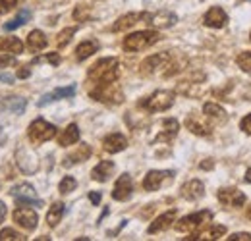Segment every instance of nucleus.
I'll return each mask as SVG.
<instances>
[{"instance_id":"obj_1","label":"nucleus","mask_w":251,"mask_h":241,"mask_svg":"<svg viewBox=\"0 0 251 241\" xmlns=\"http://www.w3.org/2000/svg\"><path fill=\"white\" fill-rule=\"evenodd\" d=\"M118 75H120V62H118V58H102L95 66H91L89 72H87V77L93 83V87L116 83Z\"/></svg>"},{"instance_id":"obj_2","label":"nucleus","mask_w":251,"mask_h":241,"mask_svg":"<svg viewBox=\"0 0 251 241\" xmlns=\"http://www.w3.org/2000/svg\"><path fill=\"white\" fill-rule=\"evenodd\" d=\"M160 41V35L158 31L153 29H145V31H137V33H131L124 39V50L126 52H139V50H145L149 47H153L155 43Z\"/></svg>"},{"instance_id":"obj_3","label":"nucleus","mask_w":251,"mask_h":241,"mask_svg":"<svg viewBox=\"0 0 251 241\" xmlns=\"http://www.w3.org/2000/svg\"><path fill=\"white\" fill-rule=\"evenodd\" d=\"M174 98H176L174 91H155L153 95L143 98L139 106L145 108L147 112H164L174 104Z\"/></svg>"},{"instance_id":"obj_4","label":"nucleus","mask_w":251,"mask_h":241,"mask_svg":"<svg viewBox=\"0 0 251 241\" xmlns=\"http://www.w3.org/2000/svg\"><path fill=\"white\" fill-rule=\"evenodd\" d=\"M213 220V212L211 211H201L195 212V214H189V216H184L182 220H178L174 224V228L180 232V234H197L207 222Z\"/></svg>"},{"instance_id":"obj_5","label":"nucleus","mask_w":251,"mask_h":241,"mask_svg":"<svg viewBox=\"0 0 251 241\" xmlns=\"http://www.w3.org/2000/svg\"><path fill=\"white\" fill-rule=\"evenodd\" d=\"M27 135H29V141L35 145H41V143H47L50 141L54 135H56V127L52 123H49L43 118H37L31 121V125L27 127Z\"/></svg>"},{"instance_id":"obj_6","label":"nucleus","mask_w":251,"mask_h":241,"mask_svg":"<svg viewBox=\"0 0 251 241\" xmlns=\"http://www.w3.org/2000/svg\"><path fill=\"white\" fill-rule=\"evenodd\" d=\"M168 66H170V54L168 52H158V54H153L147 60L141 62L139 72H141V75H155L158 72H164Z\"/></svg>"},{"instance_id":"obj_7","label":"nucleus","mask_w":251,"mask_h":241,"mask_svg":"<svg viewBox=\"0 0 251 241\" xmlns=\"http://www.w3.org/2000/svg\"><path fill=\"white\" fill-rule=\"evenodd\" d=\"M143 20L145 24H149L151 27H157V29H168L172 25H176L178 22V16L168 12V10H162V12H155V14H143Z\"/></svg>"},{"instance_id":"obj_8","label":"nucleus","mask_w":251,"mask_h":241,"mask_svg":"<svg viewBox=\"0 0 251 241\" xmlns=\"http://www.w3.org/2000/svg\"><path fill=\"white\" fill-rule=\"evenodd\" d=\"M10 193H12V197L18 199V205H33V207H41L43 205V201L37 199V193H35L33 185H29V183H20V185L12 187Z\"/></svg>"},{"instance_id":"obj_9","label":"nucleus","mask_w":251,"mask_h":241,"mask_svg":"<svg viewBox=\"0 0 251 241\" xmlns=\"http://www.w3.org/2000/svg\"><path fill=\"white\" fill-rule=\"evenodd\" d=\"M14 222H16L18 226H22L24 230L33 232V230L37 228V224H39V216H37V212L33 211V209L20 205V207L14 211Z\"/></svg>"},{"instance_id":"obj_10","label":"nucleus","mask_w":251,"mask_h":241,"mask_svg":"<svg viewBox=\"0 0 251 241\" xmlns=\"http://www.w3.org/2000/svg\"><path fill=\"white\" fill-rule=\"evenodd\" d=\"M219 201L224 207H244L246 205V195L238 189V187H222L217 193Z\"/></svg>"},{"instance_id":"obj_11","label":"nucleus","mask_w":251,"mask_h":241,"mask_svg":"<svg viewBox=\"0 0 251 241\" xmlns=\"http://www.w3.org/2000/svg\"><path fill=\"white\" fill-rule=\"evenodd\" d=\"M172 180H174V170H151L143 180V187L145 191H157L164 181Z\"/></svg>"},{"instance_id":"obj_12","label":"nucleus","mask_w":251,"mask_h":241,"mask_svg":"<svg viewBox=\"0 0 251 241\" xmlns=\"http://www.w3.org/2000/svg\"><path fill=\"white\" fill-rule=\"evenodd\" d=\"M131 195H133V180L129 174H122L116 180V185L112 189V199L114 201H127Z\"/></svg>"},{"instance_id":"obj_13","label":"nucleus","mask_w":251,"mask_h":241,"mask_svg":"<svg viewBox=\"0 0 251 241\" xmlns=\"http://www.w3.org/2000/svg\"><path fill=\"white\" fill-rule=\"evenodd\" d=\"M203 24L207 27H213V29H222L226 24H228V16L226 12L220 8V6H213L205 16H203Z\"/></svg>"},{"instance_id":"obj_14","label":"nucleus","mask_w":251,"mask_h":241,"mask_svg":"<svg viewBox=\"0 0 251 241\" xmlns=\"http://www.w3.org/2000/svg\"><path fill=\"white\" fill-rule=\"evenodd\" d=\"M182 197L184 199H188V201H199V199H203V195H205V185H203V181L199 180H189L188 183H184L182 185Z\"/></svg>"},{"instance_id":"obj_15","label":"nucleus","mask_w":251,"mask_h":241,"mask_svg":"<svg viewBox=\"0 0 251 241\" xmlns=\"http://www.w3.org/2000/svg\"><path fill=\"white\" fill-rule=\"evenodd\" d=\"M176 216H178V211L176 209H172V211L164 212V214H160L157 220L149 226V234H158V232H164V230H168L174 222H176Z\"/></svg>"},{"instance_id":"obj_16","label":"nucleus","mask_w":251,"mask_h":241,"mask_svg":"<svg viewBox=\"0 0 251 241\" xmlns=\"http://www.w3.org/2000/svg\"><path fill=\"white\" fill-rule=\"evenodd\" d=\"M127 147V139H126L122 133H110L104 137L102 141V149L110 154H116V152H122Z\"/></svg>"},{"instance_id":"obj_17","label":"nucleus","mask_w":251,"mask_h":241,"mask_svg":"<svg viewBox=\"0 0 251 241\" xmlns=\"http://www.w3.org/2000/svg\"><path fill=\"white\" fill-rule=\"evenodd\" d=\"M180 131V123L174 118H168V120L162 121V131L155 137V143H168L172 141Z\"/></svg>"},{"instance_id":"obj_18","label":"nucleus","mask_w":251,"mask_h":241,"mask_svg":"<svg viewBox=\"0 0 251 241\" xmlns=\"http://www.w3.org/2000/svg\"><path fill=\"white\" fill-rule=\"evenodd\" d=\"M114 162H110V160H100L97 166L93 168V172H91V178L95 181H100V183H104V181L110 180V176L114 174Z\"/></svg>"},{"instance_id":"obj_19","label":"nucleus","mask_w":251,"mask_h":241,"mask_svg":"<svg viewBox=\"0 0 251 241\" xmlns=\"http://www.w3.org/2000/svg\"><path fill=\"white\" fill-rule=\"evenodd\" d=\"M203 114H205L207 120L213 121V123H224V121L228 120L226 110H224L220 104H215V102H207V104L203 106Z\"/></svg>"},{"instance_id":"obj_20","label":"nucleus","mask_w":251,"mask_h":241,"mask_svg":"<svg viewBox=\"0 0 251 241\" xmlns=\"http://www.w3.org/2000/svg\"><path fill=\"white\" fill-rule=\"evenodd\" d=\"M75 95V85H70V87H60V89H54L52 93H47L41 100H39V106H47L54 100H60V98H70Z\"/></svg>"},{"instance_id":"obj_21","label":"nucleus","mask_w":251,"mask_h":241,"mask_svg":"<svg viewBox=\"0 0 251 241\" xmlns=\"http://www.w3.org/2000/svg\"><path fill=\"white\" fill-rule=\"evenodd\" d=\"M77 141H79V127H77V123H70L62 133L58 135V145H60V147L75 145Z\"/></svg>"},{"instance_id":"obj_22","label":"nucleus","mask_w":251,"mask_h":241,"mask_svg":"<svg viewBox=\"0 0 251 241\" xmlns=\"http://www.w3.org/2000/svg\"><path fill=\"white\" fill-rule=\"evenodd\" d=\"M141 20H143V14H137V12H133V14H126V16H122V18L116 20V24L112 25V31H114V33H120V31L129 29V27H133L135 24H139Z\"/></svg>"},{"instance_id":"obj_23","label":"nucleus","mask_w":251,"mask_h":241,"mask_svg":"<svg viewBox=\"0 0 251 241\" xmlns=\"http://www.w3.org/2000/svg\"><path fill=\"white\" fill-rule=\"evenodd\" d=\"M186 127H188L191 133H195V135H201V137H207V135H211V125H207L203 120H199L197 116H188V120H186Z\"/></svg>"},{"instance_id":"obj_24","label":"nucleus","mask_w":251,"mask_h":241,"mask_svg":"<svg viewBox=\"0 0 251 241\" xmlns=\"http://www.w3.org/2000/svg\"><path fill=\"white\" fill-rule=\"evenodd\" d=\"M99 50V43L97 41H83L81 45H77V48H75V58L77 62H83L87 60L89 56H93L95 52Z\"/></svg>"},{"instance_id":"obj_25","label":"nucleus","mask_w":251,"mask_h":241,"mask_svg":"<svg viewBox=\"0 0 251 241\" xmlns=\"http://www.w3.org/2000/svg\"><path fill=\"white\" fill-rule=\"evenodd\" d=\"M47 45H49V41H47V37H45L43 31L35 29L29 33V37H27V47H29V50H33V52L45 50Z\"/></svg>"},{"instance_id":"obj_26","label":"nucleus","mask_w":251,"mask_h":241,"mask_svg":"<svg viewBox=\"0 0 251 241\" xmlns=\"http://www.w3.org/2000/svg\"><path fill=\"white\" fill-rule=\"evenodd\" d=\"M0 50L20 54V52H24V43L18 37H2L0 39Z\"/></svg>"},{"instance_id":"obj_27","label":"nucleus","mask_w":251,"mask_h":241,"mask_svg":"<svg viewBox=\"0 0 251 241\" xmlns=\"http://www.w3.org/2000/svg\"><path fill=\"white\" fill-rule=\"evenodd\" d=\"M89 156H91V147H89V145H81L79 151H75L74 154H70V156L64 158V166H74V164H77V162L87 160Z\"/></svg>"},{"instance_id":"obj_28","label":"nucleus","mask_w":251,"mask_h":241,"mask_svg":"<svg viewBox=\"0 0 251 241\" xmlns=\"http://www.w3.org/2000/svg\"><path fill=\"white\" fill-rule=\"evenodd\" d=\"M64 212H66V207H64V203H54L49 212H47V224L50 226V228H54V226H58V222L62 220Z\"/></svg>"},{"instance_id":"obj_29","label":"nucleus","mask_w":251,"mask_h":241,"mask_svg":"<svg viewBox=\"0 0 251 241\" xmlns=\"http://www.w3.org/2000/svg\"><path fill=\"white\" fill-rule=\"evenodd\" d=\"M31 20V12L29 10H24V12H20L12 22H8V24H4V29L6 31H14L18 29V27H22V25H25L27 22Z\"/></svg>"},{"instance_id":"obj_30","label":"nucleus","mask_w":251,"mask_h":241,"mask_svg":"<svg viewBox=\"0 0 251 241\" xmlns=\"http://www.w3.org/2000/svg\"><path fill=\"white\" fill-rule=\"evenodd\" d=\"M236 64H238V68H240L242 72H246V73H251V50H246V52L238 54V58H236Z\"/></svg>"},{"instance_id":"obj_31","label":"nucleus","mask_w":251,"mask_h":241,"mask_svg":"<svg viewBox=\"0 0 251 241\" xmlns=\"http://www.w3.org/2000/svg\"><path fill=\"white\" fill-rule=\"evenodd\" d=\"M75 187H77V181L74 180L72 176H66V178L60 181V185H58V191H60L62 195H68V193H72Z\"/></svg>"},{"instance_id":"obj_32","label":"nucleus","mask_w":251,"mask_h":241,"mask_svg":"<svg viewBox=\"0 0 251 241\" xmlns=\"http://www.w3.org/2000/svg\"><path fill=\"white\" fill-rule=\"evenodd\" d=\"M75 31H77V27H68V29H64L60 35H58V39H56V45L60 47V48H64L70 41H72V37L75 35Z\"/></svg>"},{"instance_id":"obj_33","label":"nucleus","mask_w":251,"mask_h":241,"mask_svg":"<svg viewBox=\"0 0 251 241\" xmlns=\"http://www.w3.org/2000/svg\"><path fill=\"white\" fill-rule=\"evenodd\" d=\"M25 240L22 234H18L16 230H12V228H6V230H2L0 232V241H22Z\"/></svg>"},{"instance_id":"obj_34","label":"nucleus","mask_w":251,"mask_h":241,"mask_svg":"<svg viewBox=\"0 0 251 241\" xmlns=\"http://www.w3.org/2000/svg\"><path fill=\"white\" fill-rule=\"evenodd\" d=\"M41 62H49V64H52V66H58V64H60V56H58V54L39 56V58H35V60H33V64H41Z\"/></svg>"},{"instance_id":"obj_35","label":"nucleus","mask_w":251,"mask_h":241,"mask_svg":"<svg viewBox=\"0 0 251 241\" xmlns=\"http://www.w3.org/2000/svg\"><path fill=\"white\" fill-rule=\"evenodd\" d=\"M222 236H226V226H213L211 230H209V238L211 240H219Z\"/></svg>"},{"instance_id":"obj_36","label":"nucleus","mask_w":251,"mask_h":241,"mask_svg":"<svg viewBox=\"0 0 251 241\" xmlns=\"http://www.w3.org/2000/svg\"><path fill=\"white\" fill-rule=\"evenodd\" d=\"M16 4H18V0H0V16L8 14Z\"/></svg>"},{"instance_id":"obj_37","label":"nucleus","mask_w":251,"mask_h":241,"mask_svg":"<svg viewBox=\"0 0 251 241\" xmlns=\"http://www.w3.org/2000/svg\"><path fill=\"white\" fill-rule=\"evenodd\" d=\"M230 241H251V232H240V234H232Z\"/></svg>"},{"instance_id":"obj_38","label":"nucleus","mask_w":251,"mask_h":241,"mask_svg":"<svg viewBox=\"0 0 251 241\" xmlns=\"http://www.w3.org/2000/svg\"><path fill=\"white\" fill-rule=\"evenodd\" d=\"M240 129L244 131V133H248V135H251V114H248L244 120L240 121Z\"/></svg>"},{"instance_id":"obj_39","label":"nucleus","mask_w":251,"mask_h":241,"mask_svg":"<svg viewBox=\"0 0 251 241\" xmlns=\"http://www.w3.org/2000/svg\"><path fill=\"white\" fill-rule=\"evenodd\" d=\"M16 58L14 56H8V54H2L0 56V68H8V66H16Z\"/></svg>"},{"instance_id":"obj_40","label":"nucleus","mask_w":251,"mask_h":241,"mask_svg":"<svg viewBox=\"0 0 251 241\" xmlns=\"http://www.w3.org/2000/svg\"><path fill=\"white\" fill-rule=\"evenodd\" d=\"M100 199H102V195H100L99 191H91V193H89V201H91L93 205H99V203H100Z\"/></svg>"},{"instance_id":"obj_41","label":"nucleus","mask_w":251,"mask_h":241,"mask_svg":"<svg viewBox=\"0 0 251 241\" xmlns=\"http://www.w3.org/2000/svg\"><path fill=\"white\" fill-rule=\"evenodd\" d=\"M215 166V160H205V162H201V170H211Z\"/></svg>"},{"instance_id":"obj_42","label":"nucleus","mask_w":251,"mask_h":241,"mask_svg":"<svg viewBox=\"0 0 251 241\" xmlns=\"http://www.w3.org/2000/svg\"><path fill=\"white\" fill-rule=\"evenodd\" d=\"M0 81H4V83H14V77L8 75V73H0Z\"/></svg>"},{"instance_id":"obj_43","label":"nucleus","mask_w":251,"mask_h":241,"mask_svg":"<svg viewBox=\"0 0 251 241\" xmlns=\"http://www.w3.org/2000/svg\"><path fill=\"white\" fill-rule=\"evenodd\" d=\"M4 216H6V207H4V203L0 201V224L4 222Z\"/></svg>"},{"instance_id":"obj_44","label":"nucleus","mask_w":251,"mask_h":241,"mask_svg":"<svg viewBox=\"0 0 251 241\" xmlns=\"http://www.w3.org/2000/svg\"><path fill=\"white\" fill-rule=\"evenodd\" d=\"M29 73H31L29 70H20V72H18V77H22V79H24V77H29Z\"/></svg>"},{"instance_id":"obj_45","label":"nucleus","mask_w":251,"mask_h":241,"mask_svg":"<svg viewBox=\"0 0 251 241\" xmlns=\"http://www.w3.org/2000/svg\"><path fill=\"white\" fill-rule=\"evenodd\" d=\"M244 180L248 181V183H251V168H248V170H246V176H244Z\"/></svg>"},{"instance_id":"obj_46","label":"nucleus","mask_w":251,"mask_h":241,"mask_svg":"<svg viewBox=\"0 0 251 241\" xmlns=\"http://www.w3.org/2000/svg\"><path fill=\"white\" fill-rule=\"evenodd\" d=\"M248 218H250V220H251V207H250V209H248Z\"/></svg>"},{"instance_id":"obj_47","label":"nucleus","mask_w":251,"mask_h":241,"mask_svg":"<svg viewBox=\"0 0 251 241\" xmlns=\"http://www.w3.org/2000/svg\"><path fill=\"white\" fill-rule=\"evenodd\" d=\"M250 41H251V33H250Z\"/></svg>"}]
</instances>
